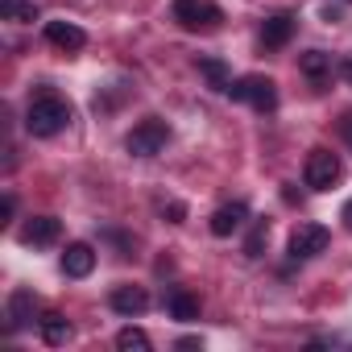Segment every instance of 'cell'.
<instances>
[{"mask_svg": "<svg viewBox=\"0 0 352 352\" xmlns=\"http://www.w3.org/2000/svg\"><path fill=\"white\" fill-rule=\"evenodd\" d=\"M67 124H71V104L54 87H38L30 108H25V129L34 137H58Z\"/></svg>", "mask_w": 352, "mask_h": 352, "instance_id": "6da1fadb", "label": "cell"}, {"mask_svg": "<svg viewBox=\"0 0 352 352\" xmlns=\"http://www.w3.org/2000/svg\"><path fill=\"white\" fill-rule=\"evenodd\" d=\"M228 96L236 104L257 108V112H274L278 108V83L270 75H241V79H232L228 83Z\"/></svg>", "mask_w": 352, "mask_h": 352, "instance_id": "7a4b0ae2", "label": "cell"}, {"mask_svg": "<svg viewBox=\"0 0 352 352\" xmlns=\"http://www.w3.org/2000/svg\"><path fill=\"white\" fill-rule=\"evenodd\" d=\"M174 21L191 34H212L224 21V9L216 0H174Z\"/></svg>", "mask_w": 352, "mask_h": 352, "instance_id": "3957f363", "label": "cell"}, {"mask_svg": "<svg viewBox=\"0 0 352 352\" xmlns=\"http://www.w3.org/2000/svg\"><path fill=\"white\" fill-rule=\"evenodd\" d=\"M340 174H344V162H340V153H331V149H323V145L307 153L302 183H307L311 191H331V187L340 183Z\"/></svg>", "mask_w": 352, "mask_h": 352, "instance_id": "277c9868", "label": "cell"}, {"mask_svg": "<svg viewBox=\"0 0 352 352\" xmlns=\"http://www.w3.org/2000/svg\"><path fill=\"white\" fill-rule=\"evenodd\" d=\"M166 141H170V124L157 120V116H145V120L133 124V133L124 137V149H129L133 157H153V153L166 149Z\"/></svg>", "mask_w": 352, "mask_h": 352, "instance_id": "5b68a950", "label": "cell"}, {"mask_svg": "<svg viewBox=\"0 0 352 352\" xmlns=\"http://www.w3.org/2000/svg\"><path fill=\"white\" fill-rule=\"evenodd\" d=\"M331 245V232L323 228V224H298L294 232H290V257L294 261H311V257H319L323 249Z\"/></svg>", "mask_w": 352, "mask_h": 352, "instance_id": "8992f818", "label": "cell"}, {"mask_svg": "<svg viewBox=\"0 0 352 352\" xmlns=\"http://www.w3.org/2000/svg\"><path fill=\"white\" fill-rule=\"evenodd\" d=\"M58 236H63V224L54 216H34L21 228V245H34V249H50Z\"/></svg>", "mask_w": 352, "mask_h": 352, "instance_id": "52a82bcc", "label": "cell"}, {"mask_svg": "<svg viewBox=\"0 0 352 352\" xmlns=\"http://www.w3.org/2000/svg\"><path fill=\"white\" fill-rule=\"evenodd\" d=\"M96 270V249L87 241H71L67 253H63V274L67 278H87Z\"/></svg>", "mask_w": 352, "mask_h": 352, "instance_id": "ba28073f", "label": "cell"}, {"mask_svg": "<svg viewBox=\"0 0 352 352\" xmlns=\"http://www.w3.org/2000/svg\"><path fill=\"white\" fill-rule=\"evenodd\" d=\"M108 307L116 311V315H145L149 311V294L141 290V286H116L112 294H108Z\"/></svg>", "mask_w": 352, "mask_h": 352, "instance_id": "9c48e42d", "label": "cell"}, {"mask_svg": "<svg viewBox=\"0 0 352 352\" xmlns=\"http://www.w3.org/2000/svg\"><path fill=\"white\" fill-rule=\"evenodd\" d=\"M46 42L58 46V50H67V54H75V50L87 46V34L79 25H71V21H46Z\"/></svg>", "mask_w": 352, "mask_h": 352, "instance_id": "30bf717a", "label": "cell"}, {"mask_svg": "<svg viewBox=\"0 0 352 352\" xmlns=\"http://www.w3.org/2000/svg\"><path fill=\"white\" fill-rule=\"evenodd\" d=\"M245 220H249V208H245L241 199H236V204H224V208L212 212V232H216V236H232V232L245 228Z\"/></svg>", "mask_w": 352, "mask_h": 352, "instance_id": "8fae6325", "label": "cell"}, {"mask_svg": "<svg viewBox=\"0 0 352 352\" xmlns=\"http://www.w3.org/2000/svg\"><path fill=\"white\" fill-rule=\"evenodd\" d=\"M290 34H294V17H290V13H278V17H270V21L261 25V46H265V50H282V46L290 42Z\"/></svg>", "mask_w": 352, "mask_h": 352, "instance_id": "7c38bea8", "label": "cell"}, {"mask_svg": "<svg viewBox=\"0 0 352 352\" xmlns=\"http://www.w3.org/2000/svg\"><path fill=\"white\" fill-rule=\"evenodd\" d=\"M166 307H170V315H174V319H183V323L199 319V298H195L191 290H183V286H174V290H170Z\"/></svg>", "mask_w": 352, "mask_h": 352, "instance_id": "4fadbf2b", "label": "cell"}, {"mask_svg": "<svg viewBox=\"0 0 352 352\" xmlns=\"http://www.w3.org/2000/svg\"><path fill=\"white\" fill-rule=\"evenodd\" d=\"M34 319V294L30 290H13L9 294V331H21Z\"/></svg>", "mask_w": 352, "mask_h": 352, "instance_id": "5bb4252c", "label": "cell"}, {"mask_svg": "<svg viewBox=\"0 0 352 352\" xmlns=\"http://www.w3.org/2000/svg\"><path fill=\"white\" fill-rule=\"evenodd\" d=\"M302 75L311 79V83H327V75H331V58L323 54V50H311V54H302Z\"/></svg>", "mask_w": 352, "mask_h": 352, "instance_id": "9a60e30c", "label": "cell"}, {"mask_svg": "<svg viewBox=\"0 0 352 352\" xmlns=\"http://www.w3.org/2000/svg\"><path fill=\"white\" fill-rule=\"evenodd\" d=\"M199 75L208 79L212 91H228V83H232V75H228V67L220 58H199Z\"/></svg>", "mask_w": 352, "mask_h": 352, "instance_id": "2e32d148", "label": "cell"}, {"mask_svg": "<svg viewBox=\"0 0 352 352\" xmlns=\"http://www.w3.org/2000/svg\"><path fill=\"white\" fill-rule=\"evenodd\" d=\"M71 336H75V327H71V323H67L63 315H46V319H42V340H46V344L63 348V344H67Z\"/></svg>", "mask_w": 352, "mask_h": 352, "instance_id": "e0dca14e", "label": "cell"}, {"mask_svg": "<svg viewBox=\"0 0 352 352\" xmlns=\"http://www.w3.org/2000/svg\"><path fill=\"white\" fill-rule=\"evenodd\" d=\"M0 13H5V21H17V25L38 21V5H34V0H0Z\"/></svg>", "mask_w": 352, "mask_h": 352, "instance_id": "ac0fdd59", "label": "cell"}, {"mask_svg": "<svg viewBox=\"0 0 352 352\" xmlns=\"http://www.w3.org/2000/svg\"><path fill=\"white\" fill-rule=\"evenodd\" d=\"M116 348L120 352H149V336L141 327H120L116 331Z\"/></svg>", "mask_w": 352, "mask_h": 352, "instance_id": "d6986e66", "label": "cell"}, {"mask_svg": "<svg viewBox=\"0 0 352 352\" xmlns=\"http://www.w3.org/2000/svg\"><path fill=\"white\" fill-rule=\"evenodd\" d=\"M265 241H270V220H257L253 224V232H249V241H245V257H261V249H265Z\"/></svg>", "mask_w": 352, "mask_h": 352, "instance_id": "ffe728a7", "label": "cell"}, {"mask_svg": "<svg viewBox=\"0 0 352 352\" xmlns=\"http://www.w3.org/2000/svg\"><path fill=\"white\" fill-rule=\"evenodd\" d=\"M162 212L170 216V224H183V216H187V208H183V204H162Z\"/></svg>", "mask_w": 352, "mask_h": 352, "instance_id": "44dd1931", "label": "cell"}, {"mask_svg": "<svg viewBox=\"0 0 352 352\" xmlns=\"http://www.w3.org/2000/svg\"><path fill=\"white\" fill-rule=\"evenodd\" d=\"M340 137H344V145L352 149V112H344V116H340Z\"/></svg>", "mask_w": 352, "mask_h": 352, "instance_id": "7402d4cb", "label": "cell"}, {"mask_svg": "<svg viewBox=\"0 0 352 352\" xmlns=\"http://www.w3.org/2000/svg\"><path fill=\"white\" fill-rule=\"evenodd\" d=\"M340 220H344V228H348V232H352V199H348V204H344V212H340Z\"/></svg>", "mask_w": 352, "mask_h": 352, "instance_id": "603a6c76", "label": "cell"}, {"mask_svg": "<svg viewBox=\"0 0 352 352\" xmlns=\"http://www.w3.org/2000/svg\"><path fill=\"white\" fill-rule=\"evenodd\" d=\"M344 75H348V79H352V63H344Z\"/></svg>", "mask_w": 352, "mask_h": 352, "instance_id": "cb8c5ba5", "label": "cell"}]
</instances>
